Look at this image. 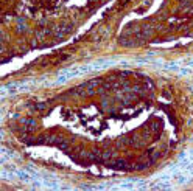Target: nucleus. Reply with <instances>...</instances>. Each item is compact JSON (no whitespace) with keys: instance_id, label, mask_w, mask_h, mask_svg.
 <instances>
[{"instance_id":"nucleus-5","label":"nucleus","mask_w":193,"mask_h":191,"mask_svg":"<svg viewBox=\"0 0 193 191\" xmlns=\"http://www.w3.org/2000/svg\"><path fill=\"white\" fill-rule=\"evenodd\" d=\"M47 107H48L47 103H37V104H34V110H37V112H44V110H47Z\"/></svg>"},{"instance_id":"nucleus-3","label":"nucleus","mask_w":193,"mask_h":191,"mask_svg":"<svg viewBox=\"0 0 193 191\" xmlns=\"http://www.w3.org/2000/svg\"><path fill=\"white\" fill-rule=\"evenodd\" d=\"M148 128H150L151 130H154V132H159V130H161V123L159 121H151V123H148Z\"/></svg>"},{"instance_id":"nucleus-1","label":"nucleus","mask_w":193,"mask_h":191,"mask_svg":"<svg viewBox=\"0 0 193 191\" xmlns=\"http://www.w3.org/2000/svg\"><path fill=\"white\" fill-rule=\"evenodd\" d=\"M109 166L111 168H115V170H129V162L125 160V159H115V160H111L109 162Z\"/></svg>"},{"instance_id":"nucleus-4","label":"nucleus","mask_w":193,"mask_h":191,"mask_svg":"<svg viewBox=\"0 0 193 191\" xmlns=\"http://www.w3.org/2000/svg\"><path fill=\"white\" fill-rule=\"evenodd\" d=\"M58 146H59V149H62V151H65V152L70 151V145H69V141H65V140H61V141L58 143Z\"/></svg>"},{"instance_id":"nucleus-2","label":"nucleus","mask_w":193,"mask_h":191,"mask_svg":"<svg viewBox=\"0 0 193 191\" xmlns=\"http://www.w3.org/2000/svg\"><path fill=\"white\" fill-rule=\"evenodd\" d=\"M136 42H137L136 37H134V39H131V37H122V39H120V45L132 47V45H136Z\"/></svg>"}]
</instances>
